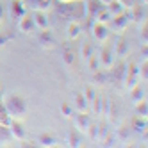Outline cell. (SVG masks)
Masks as SVG:
<instances>
[{
  "instance_id": "1",
  "label": "cell",
  "mask_w": 148,
  "mask_h": 148,
  "mask_svg": "<svg viewBox=\"0 0 148 148\" xmlns=\"http://www.w3.org/2000/svg\"><path fill=\"white\" fill-rule=\"evenodd\" d=\"M5 112L9 114V118H23L25 112H27V103L22 97H16V95H13V97H9L7 102H5Z\"/></svg>"
},
{
  "instance_id": "2",
  "label": "cell",
  "mask_w": 148,
  "mask_h": 148,
  "mask_svg": "<svg viewBox=\"0 0 148 148\" xmlns=\"http://www.w3.org/2000/svg\"><path fill=\"white\" fill-rule=\"evenodd\" d=\"M125 84L127 88L132 89L137 86V80H139V70H137V66L134 64V62H130L129 66H125Z\"/></svg>"
},
{
  "instance_id": "3",
  "label": "cell",
  "mask_w": 148,
  "mask_h": 148,
  "mask_svg": "<svg viewBox=\"0 0 148 148\" xmlns=\"http://www.w3.org/2000/svg\"><path fill=\"white\" fill-rule=\"evenodd\" d=\"M98 61H100V70H112L114 68V54H112V50H109V48H103L102 52H100V57H98Z\"/></svg>"
},
{
  "instance_id": "4",
  "label": "cell",
  "mask_w": 148,
  "mask_h": 148,
  "mask_svg": "<svg viewBox=\"0 0 148 148\" xmlns=\"http://www.w3.org/2000/svg\"><path fill=\"white\" fill-rule=\"evenodd\" d=\"M89 127H91L89 114L88 112H77V116H75V130H79L80 134H86Z\"/></svg>"
},
{
  "instance_id": "5",
  "label": "cell",
  "mask_w": 148,
  "mask_h": 148,
  "mask_svg": "<svg viewBox=\"0 0 148 148\" xmlns=\"http://www.w3.org/2000/svg\"><path fill=\"white\" fill-rule=\"evenodd\" d=\"M18 29L22 30L23 34H29V32H32V30L36 29V23H34V16L30 14V13H25L22 18H20V22H18Z\"/></svg>"
},
{
  "instance_id": "6",
  "label": "cell",
  "mask_w": 148,
  "mask_h": 148,
  "mask_svg": "<svg viewBox=\"0 0 148 148\" xmlns=\"http://www.w3.org/2000/svg\"><path fill=\"white\" fill-rule=\"evenodd\" d=\"M89 105H93V112L97 114V116H105V112H107V105H109V100L103 98V97H97V95H95V98H93V102H91Z\"/></svg>"
},
{
  "instance_id": "7",
  "label": "cell",
  "mask_w": 148,
  "mask_h": 148,
  "mask_svg": "<svg viewBox=\"0 0 148 148\" xmlns=\"http://www.w3.org/2000/svg\"><path fill=\"white\" fill-rule=\"evenodd\" d=\"M111 22H112V27H114L116 32H123V30L129 27L130 20H129V16H127V14H125V11H123V13H120V14L112 16V18H111Z\"/></svg>"
},
{
  "instance_id": "8",
  "label": "cell",
  "mask_w": 148,
  "mask_h": 148,
  "mask_svg": "<svg viewBox=\"0 0 148 148\" xmlns=\"http://www.w3.org/2000/svg\"><path fill=\"white\" fill-rule=\"evenodd\" d=\"M91 32H93V38L97 39V41H100V43L107 41V38H109V29H107V25H105V23H98V22H95Z\"/></svg>"
},
{
  "instance_id": "9",
  "label": "cell",
  "mask_w": 148,
  "mask_h": 148,
  "mask_svg": "<svg viewBox=\"0 0 148 148\" xmlns=\"http://www.w3.org/2000/svg\"><path fill=\"white\" fill-rule=\"evenodd\" d=\"M9 130H11V137L13 139H16V141H25V129H23V125L20 123V121H11L9 123Z\"/></svg>"
},
{
  "instance_id": "10",
  "label": "cell",
  "mask_w": 148,
  "mask_h": 148,
  "mask_svg": "<svg viewBox=\"0 0 148 148\" xmlns=\"http://www.w3.org/2000/svg\"><path fill=\"white\" fill-rule=\"evenodd\" d=\"M27 7H30L32 11L47 13L52 7V0H27Z\"/></svg>"
},
{
  "instance_id": "11",
  "label": "cell",
  "mask_w": 148,
  "mask_h": 148,
  "mask_svg": "<svg viewBox=\"0 0 148 148\" xmlns=\"http://www.w3.org/2000/svg\"><path fill=\"white\" fill-rule=\"evenodd\" d=\"M73 109L77 112H89V103L84 98L82 93H75V97H73Z\"/></svg>"
},
{
  "instance_id": "12",
  "label": "cell",
  "mask_w": 148,
  "mask_h": 148,
  "mask_svg": "<svg viewBox=\"0 0 148 148\" xmlns=\"http://www.w3.org/2000/svg\"><path fill=\"white\" fill-rule=\"evenodd\" d=\"M34 23H36V29H39V30H47L48 27H50V23H48V16H47V13H41V11H34Z\"/></svg>"
},
{
  "instance_id": "13",
  "label": "cell",
  "mask_w": 148,
  "mask_h": 148,
  "mask_svg": "<svg viewBox=\"0 0 148 148\" xmlns=\"http://www.w3.org/2000/svg\"><path fill=\"white\" fill-rule=\"evenodd\" d=\"M129 52H130L129 43H127L125 39H120L118 43H116V47H114V57H118V59H125L127 56H129Z\"/></svg>"
},
{
  "instance_id": "14",
  "label": "cell",
  "mask_w": 148,
  "mask_h": 148,
  "mask_svg": "<svg viewBox=\"0 0 148 148\" xmlns=\"http://www.w3.org/2000/svg\"><path fill=\"white\" fill-rule=\"evenodd\" d=\"M11 13H13V16L18 18V20L27 13V7H25V4H23V0H13V2H11Z\"/></svg>"
},
{
  "instance_id": "15",
  "label": "cell",
  "mask_w": 148,
  "mask_h": 148,
  "mask_svg": "<svg viewBox=\"0 0 148 148\" xmlns=\"http://www.w3.org/2000/svg\"><path fill=\"white\" fill-rule=\"evenodd\" d=\"M111 18H112V16H111V13L107 11V7H105V5H103V7H100V9H98V13L93 16L95 22H98V23H105V25L111 22Z\"/></svg>"
},
{
  "instance_id": "16",
  "label": "cell",
  "mask_w": 148,
  "mask_h": 148,
  "mask_svg": "<svg viewBox=\"0 0 148 148\" xmlns=\"http://www.w3.org/2000/svg\"><path fill=\"white\" fill-rule=\"evenodd\" d=\"M109 137V129H107V125H97V134H95V141H100V143H105V139Z\"/></svg>"
},
{
  "instance_id": "17",
  "label": "cell",
  "mask_w": 148,
  "mask_h": 148,
  "mask_svg": "<svg viewBox=\"0 0 148 148\" xmlns=\"http://www.w3.org/2000/svg\"><path fill=\"white\" fill-rule=\"evenodd\" d=\"M39 43L43 45V47H47V48H52V47H54V38H52V34H50L48 29H47V30H41V34H39Z\"/></svg>"
},
{
  "instance_id": "18",
  "label": "cell",
  "mask_w": 148,
  "mask_h": 148,
  "mask_svg": "<svg viewBox=\"0 0 148 148\" xmlns=\"http://www.w3.org/2000/svg\"><path fill=\"white\" fill-rule=\"evenodd\" d=\"M107 7V11L111 13V16H116V14H120V13H123L125 9H123V5L120 4V0H111V2L105 5Z\"/></svg>"
},
{
  "instance_id": "19",
  "label": "cell",
  "mask_w": 148,
  "mask_h": 148,
  "mask_svg": "<svg viewBox=\"0 0 148 148\" xmlns=\"http://www.w3.org/2000/svg\"><path fill=\"white\" fill-rule=\"evenodd\" d=\"M66 34L70 39H77L80 36V25L77 22H70L68 23V29H66Z\"/></svg>"
},
{
  "instance_id": "20",
  "label": "cell",
  "mask_w": 148,
  "mask_h": 148,
  "mask_svg": "<svg viewBox=\"0 0 148 148\" xmlns=\"http://www.w3.org/2000/svg\"><path fill=\"white\" fill-rule=\"evenodd\" d=\"M105 116L109 118V121L116 123V120H118V107H116V103H114V102H109V105H107V112H105Z\"/></svg>"
},
{
  "instance_id": "21",
  "label": "cell",
  "mask_w": 148,
  "mask_h": 148,
  "mask_svg": "<svg viewBox=\"0 0 148 148\" xmlns=\"http://www.w3.org/2000/svg\"><path fill=\"white\" fill-rule=\"evenodd\" d=\"M68 145L70 146H80V132L79 130H70L68 132Z\"/></svg>"
},
{
  "instance_id": "22",
  "label": "cell",
  "mask_w": 148,
  "mask_h": 148,
  "mask_svg": "<svg viewBox=\"0 0 148 148\" xmlns=\"http://www.w3.org/2000/svg\"><path fill=\"white\" fill-rule=\"evenodd\" d=\"M13 137H11V130H9V127L5 125H0V143H4L7 145L9 141H11Z\"/></svg>"
},
{
  "instance_id": "23",
  "label": "cell",
  "mask_w": 148,
  "mask_h": 148,
  "mask_svg": "<svg viewBox=\"0 0 148 148\" xmlns=\"http://www.w3.org/2000/svg\"><path fill=\"white\" fill-rule=\"evenodd\" d=\"M130 98L134 100V102H141V100H145V88H132L130 89Z\"/></svg>"
},
{
  "instance_id": "24",
  "label": "cell",
  "mask_w": 148,
  "mask_h": 148,
  "mask_svg": "<svg viewBox=\"0 0 148 148\" xmlns=\"http://www.w3.org/2000/svg\"><path fill=\"white\" fill-rule=\"evenodd\" d=\"M100 7H103V5L98 2V0H88V14H89L91 18L98 13V9H100Z\"/></svg>"
},
{
  "instance_id": "25",
  "label": "cell",
  "mask_w": 148,
  "mask_h": 148,
  "mask_svg": "<svg viewBox=\"0 0 148 148\" xmlns=\"http://www.w3.org/2000/svg\"><path fill=\"white\" fill-rule=\"evenodd\" d=\"M136 112H137V116H141V118H146V114H148V103H146V100L136 102Z\"/></svg>"
},
{
  "instance_id": "26",
  "label": "cell",
  "mask_w": 148,
  "mask_h": 148,
  "mask_svg": "<svg viewBox=\"0 0 148 148\" xmlns=\"http://www.w3.org/2000/svg\"><path fill=\"white\" fill-rule=\"evenodd\" d=\"M39 145L43 146H54L56 145V137L52 134H41L39 136Z\"/></svg>"
},
{
  "instance_id": "27",
  "label": "cell",
  "mask_w": 148,
  "mask_h": 148,
  "mask_svg": "<svg viewBox=\"0 0 148 148\" xmlns=\"http://www.w3.org/2000/svg\"><path fill=\"white\" fill-rule=\"evenodd\" d=\"M93 82L95 84H105V82H107V73L102 71V70L93 71Z\"/></svg>"
},
{
  "instance_id": "28",
  "label": "cell",
  "mask_w": 148,
  "mask_h": 148,
  "mask_svg": "<svg viewBox=\"0 0 148 148\" xmlns=\"http://www.w3.org/2000/svg\"><path fill=\"white\" fill-rule=\"evenodd\" d=\"M62 59H64V64L66 66H73V61H75V57H73V52L70 48H64V52H62Z\"/></svg>"
},
{
  "instance_id": "29",
  "label": "cell",
  "mask_w": 148,
  "mask_h": 148,
  "mask_svg": "<svg viewBox=\"0 0 148 148\" xmlns=\"http://www.w3.org/2000/svg\"><path fill=\"white\" fill-rule=\"evenodd\" d=\"M80 54H82V59H89L91 56H93V45H89V43H84L82 45V48H80Z\"/></svg>"
},
{
  "instance_id": "30",
  "label": "cell",
  "mask_w": 148,
  "mask_h": 148,
  "mask_svg": "<svg viewBox=\"0 0 148 148\" xmlns=\"http://www.w3.org/2000/svg\"><path fill=\"white\" fill-rule=\"evenodd\" d=\"M86 62H88V66H89V70H91V71H97V70H100V61H98V57L95 56V54H93V56H91V57H89Z\"/></svg>"
},
{
  "instance_id": "31",
  "label": "cell",
  "mask_w": 148,
  "mask_h": 148,
  "mask_svg": "<svg viewBox=\"0 0 148 148\" xmlns=\"http://www.w3.org/2000/svg\"><path fill=\"white\" fill-rule=\"evenodd\" d=\"M84 98L88 100V103H91L93 102V98H95V91H93V86H86V89H84Z\"/></svg>"
},
{
  "instance_id": "32",
  "label": "cell",
  "mask_w": 148,
  "mask_h": 148,
  "mask_svg": "<svg viewBox=\"0 0 148 148\" xmlns=\"http://www.w3.org/2000/svg\"><path fill=\"white\" fill-rule=\"evenodd\" d=\"M61 112H62V116L70 118V116H73V105H70V103H62V105H61Z\"/></svg>"
},
{
  "instance_id": "33",
  "label": "cell",
  "mask_w": 148,
  "mask_h": 148,
  "mask_svg": "<svg viewBox=\"0 0 148 148\" xmlns=\"http://www.w3.org/2000/svg\"><path fill=\"white\" fill-rule=\"evenodd\" d=\"M118 137H120L121 141H127V139L130 137V130L127 129V127H121V129H120V132H118Z\"/></svg>"
},
{
  "instance_id": "34",
  "label": "cell",
  "mask_w": 148,
  "mask_h": 148,
  "mask_svg": "<svg viewBox=\"0 0 148 148\" xmlns=\"http://www.w3.org/2000/svg\"><path fill=\"white\" fill-rule=\"evenodd\" d=\"M139 77L141 79H148V62H146V59H145V62H143V66L139 68Z\"/></svg>"
},
{
  "instance_id": "35",
  "label": "cell",
  "mask_w": 148,
  "mask_h": 148,
  "mask_svg": "<svg viewBox=\"0 0 148 148\" xmlns=\"http://www.w3.org/2000/svg\"><path fill=\"white\" fill-rule=\"evenodd\" d=\"M123 9H136V0H120Z\"/></svg>"
},
{
  "instance_id": "36",
  "label": "cell",
  "mask_w": 148,
  "mask_h": 148,
  "mask_svg": "<svg viewBox=\"0 0 148 148\" xmlns=\"http://www.w3.org/2000/svg\"><path fill=\"white\" fill-rule=\"evenodd\" d=\"M4 22V7H2V2H0V25Z\"/></svg>"
},
{
  "instance_id": "37",
  "label": "cell",
  "mask_w": 148,
  "mask_h": 148,
  "mask_svg": "<svg viewBox=\"0 0 148 148\" xmlns=\"http://www.w3.org/2000/svg\"><path fill=\"white\" fill-rule=\"evenodd\" d=\"M141 38L145 39V43H146V38H148V32H146V25L143 27V32H141Z\"/></svg>"
},
{
  "instance_id": "38",
  "label": "cell",
  "mask_w": 148,
  "mask_h": 148,
  "mask_svg": "<svg viewBox=\"0 0 148 148\" xmlns=\"http://www.w3.org/2000/svg\"><path fill=\"white\" fill-rule=\"evenodd\" d=\"M5 45V38H2V36H0V48H2Z\"/></svg>"
},
{
  "instance_id": "39",
  "label": "cell",
  "mask_w": 148,
  "mask_h": 148,
  "mask_svg": "<svg viewBox=\"0 0 148 148\" xmlns=\"http://www.w3.org/2000/svg\"><path fill=\"white\" fill-rule=\"evenodd\" d=\"M59 2H62V4H66V2H79V0H59Z\"/></svg>"
},
{
  "instance_id": "40",
  "label": "cell",
  "mask_w": 148,
  "mask_h": 148,
  "mask_svg": "<svg viewBox=\"0 0 148 148\" xmlns=\"http://www.w3.org/2000/svg\"><path fill=\"white\" fill-rule=\"evenodd\" d=\"M145 2H146V0H145Z\"/></svg>"
}]
</instances>
